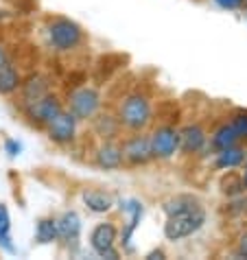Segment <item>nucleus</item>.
Returning a JSON list of instances; mask_svg holds the SVG:
<instances>
[{
	"instance_id": "2",
	"label": "nucleus",
	"mask_w": 247,
	"mask_h": 260,
	"mask_svg": "<svg viewBox=\"0 0 247 260\" xmlns=\"http://www.w3.org/2000/svg\"><path fill=\"white\" fill-rule=\"evenodd\" d=\"M203 221H206L203 208H195L191 212L173 214L164 223V236L169 238V241H181V238L197 232V230L203 225Z\"/></svg>"
},
{
	"instance_id": "7",
	"label": "nucleus",
	"mask_w": 247,
	"mask_h": 260,
	"mask_svg": "<svg viewBox=\"0 0 247 260\" xmlns=\"http://www.w3.org/2000/svg\"><path fill=\"white\" fill-rule=\"evenodd\" d=\"M114 243H116V228L112 223H99L92 230L90 245L101 258H110V260L118 258V251L114 249Z\"/></svg>"
},
{
	"instance_id": "30",
	"label": "nucleus",
	"mask_w": 247,
	"mask_h": 260,
	"mask_svg": "<svg viewBox=\"0 0 247 260\" xmlns=\"http://www.w3.org/2000/svg\"><path fill=\"white\" fill-rule=\"evenodd\" d=\"M243 5H247V0H243Z\"/></svg>"
},
{
	"instance_id": "15",
	"label": "nucleus",
	"mask_w": 247,
	"mask_h": 260,
	"mask_svg": "<svg viewBox=\"0 0 247 260\" xmlns=\"http://www.w3.org/2000/svg\"><path fill=\"white\" fill-rule=\"evenodd\" d=\"M195 208H201L197 197H193V194H177V197L166 201L162 206V210L166 216H173V214H181V212H191Z\"/></svg>"
},
{
	"instance_id": "13",
	"label": "nucleus",
	"mask_w": 247,
	"mask_h": 260,
	"mask_svg": "<svg viewBox=\"0 0 247 260\" xmlns=\"http://www.w3.org/2000/svg\"><path fill=\"white\" fill-rule=\"evenodd\" d=\"M247 157V151L241 149V147H228L223 151H217V160H214V166L221 171H230V169H236V166H241Z\"/></svg>"
},
{
	"instance_id": "5",
	"label": "nucleus",
	"mask_w": 247,
	"mask_h": 260,
	"mask_svg": "<svg viewBox=\"0 0 247 260\" xmlns=\"http://www.w3.org/2000/svg\"><path fill=\"white\" fill-rule=\"evenodd\" d=\"M61 110H64L61 101L57 99L55 94H50V92H48V94H44L42 99L31 101V103L24 105L26 116L31 118L33 122H38V125H48V122L53 120Z\"/></svg>"
},
{
	"instance_id": "3",
	"label": "nucleus",
	"mask_w": 247,
	"mask_h": 260,
	"mask_svg": "<svg viewBox=\"0 0 247 260\" xmlns=\"http://www.w3.org/2000/svg\"><path fill=\"white\" fill-rule=\"evenodd\" d=\"M81 38V26L68 18H57L48 24V42L57 50H72L75 46H79Z\"/></svg>"
},
{
	"instance_id": "22",
	"label": "nucleus",
	"mask_w": 247,
	"mask_h": 260,
	"mask_svg": "<svg viewBox=\"0 0 247 260\" xmlns=\"http://www.w3.org/2000/svg\"><path fill=\"white\" fill-rule=\"evenodd\" d=\"M35 238L42 245H48L57 238V221L55 219H40L38 228H35Z\"/></svg>"
},
{
	"instance_id": "16",
	"label": "nucleus",
	"mask_w": 247,
	"mask_h": 260,
	"mask_svg": "<svg viewBox=\"0 0 247 260\" xmlns=\"http://www.w3.org/2000/svg\"><path fill=\"white\" fill-rule=\"evenodd\" d=\"M122 208L132 212V219H129L125 232H122V245H125L127 251H132V234H134V230L138 228V223H140V219H142L144 208H142V204H138V201H125Z\"/></svg>"
},
{
	"instance_id": "10",
	"label": "nucleus",
	"mask_w": 247,
	"mask_h": 260,
	"mask_svg": "<svg viewBox=\"0 0 247 260\" xmlns=\"http://www.w3.org/2000/svg\"><path fill=\"white\" fill-rule=\"evenodd\" d=\"M206 144V132L201 125H186L179 132V147L184 153H197Z\"/></svg>"
},
{
	"instance_id": "8",
	"label": "nucleus",
	"mask_w": 247,
	"mask_h": 260,
	"mask_svg": "<svg viewBox=\"0 0 247 260\" xmlns=\"http://www.w3.org/2000/svg\"><path fill=\"white\" fill-rule=\"evenodd\" d=\"M46 132H48V138L53 142L68 144V142H72V138H75V134H77V116L72 112H64L61 110L46 125Z\"/></svg>"
},
{
	"instance_id": "4",
	"label": "nucleus",
	"mask_w": 247,
	"mask_h": 260,
	"mask_svg": "<svg viewBox=\"0 0 247 260\" xmlns=\"http://www.w3.org/2000/svg\"><path fill=\"white\" fill-rule=\"evenodd\" d=\"M149 138H151V149H153V157H160V160H169L179 149V132L171 125L158 127Z\"/></svg>"
},
{
	"instance_id": "21",
	"label": "nucleus",
	"mask_w": 247,
	"mask_h": 260,
	"mask_svg": "<svg viewBox=\"0 0 247 260\" xmlns=\"http://www.w3.org/2000/svg\"><path fill=\"white\" fill-rule=\"evenodd\" d=\"M0 247L5 251L13 254L16 247L11 243V219H9V212H7L5 204H0Z\"/></svg>"
},
{
	"instance_id": "26",
	"label": "nucleus",
	"mask_w": 247,
	"mask_h": 260,
	"mask_svg": "<svg viewBox=\"0 0 247 260\" xmlns=\"http://www.w3.org/2000/svg\"><path fill=\"white\" fill-rule=\"evenodd\" d=\"M238 256L247 258V232H243L241 238H238Z\"/></svg>"
},
{
	"instance_id": "9",
	"label": "nucleus",
	"mask_w": 247,
	"mask_h": 260,
	"mask_svg": "<svg viewBox=\"0 0 247 260\" xmlns=\"http://www.w3.org/2000/svg\"><path fill=\"white\" fill-rule=\"evenodd\" d=\"M122 157L129 164H147L153 157V149H151V138L149 136H134V138L125 140L122 144Z\"/></svg>"
},
{
	"instance_id": "20",
	"label": "nucleus",
	"mask_w": 247,
	"mask_h": 260,
	"mask_svg": "<svg viewBox=\"0 0 247 260\" xmlns=\"http://www.w3.org/2000/svg\"><path fill=\"white\" fill-rule=\"evenodd\" d=\"M120 127H122L120 120L110 116V114H103V116L94 118V129H97V134L103 136V138H107V140L116 138V134L120 132Z\"/></svg>"
},
{
	"instance_id": "24",
	"label": "nucleus",
	"mask_w": 247,
	"mask_h": 260,
	"mask_svg": "<svg viewBox=\"0 0 247 260\" xmlns=\"http://www.w3.org/2000/svg\"><path fill=\"white\" fill-rule=\"evenodd\" d=\"M214 3L217 5H219V7H223V9H241V7H243V0H214Z\"/></svg>"
},
{
	"instance_id": "12",
	"label": "nucleus",
	"mask_w": 247,
	"mask_h": 260,
	"mask_svg": "<svg viewBox=\"0 0 247 260\" xmlns=\"http://www.w3.org/2000/svg\"><path fill=\"white\" fill-rule=\"evenodd\" d=\"M125 162L122 157V147H118L116 142H105L97 153V164L101 169H118Z\"/></svg>"
},
{
	"instance_id": "6",
	"label": "nucleus",
	"mask_w": 247,
	"mask_h": 260,
	"mask_svg": "<svg viewBox=\"0 0 247 260\" xmlns=\"http://www.w3.org/2000/svg\"><path fill=\"white\" fill-rule=\"evenodd\" d=\"M101 105V96L94 88H77L70 94V112L77 116V120H88L97 114Z\"/></svg>"
},
{
	"instance_id": "28",
	"label": "nucleus",
	"mask_w": 247,
	"mask_h": 260,
	"mask_svg": "<svg viewBox=\"0 0 247 260\" xmlns=\"http://www.w3.org/2000/svg\"><path fill=\"white\" fill-rule=\"evenodd\" d=\"M7 61H9V57H7V50H5L3 46H0V68H3Z\"/></svg>"
},
{
	"instance_id": "17",
	"label": "nucleus",
	"mask_w": 247,
	"mask_h": 260,
	"mask_svg": "<svg viewBox=\"0 0 247 260\" xmlns=\"http://www.w3.org/2000/svg\"><path fill=\"white\" fill-rule=\"evenodd\" d=\"M238 140H241V138H238L236 129L232 127V122H225V125H221L212 134V140H210V144H212L214 151H223V149H228V147H234Z\"/></svg>"
},
{
	"instance_id": "1",
	"label": "nucleus",
	"mask_w": 247,
	"mask_h": 260,
	"mask_svg": "<svg viewBox=\"0 0 247 260\" xmlns=\"http://www.w3.org/2000/svg\"><path fill=\"white\" fill-rule=\"evenodd\" d=\"M118 120L122 127L132 129V132H140L149 125L151 120V103L147 96L142 94H129L120 103L118 110Z\"/></svg>"
},
{
	"instance_id": "23",
	"label": "nucleus",
	"mask_w": 247,
	"mask_h": 260,
	"mask_svg": "<svg viewBox=\"0 0 247 260\" xmlns=\"http://www.w3.org/2000/svg\"><path fill=\"white\" fill-rule=\"evenodd\" d=\"M232 127L236 129L238 138L247 140V110H238V112H234V116H232Z\"/></svg>"
},
{
	"instance_id": "29",
	"label": "nucleus",
	"mask_w": 247,
	"mask_h": 260,
	"mask_svg": "<svg viewBox=\"0 0 247 260\" xmlns=\"http://www.w3.org/2000/svg\"><path fill=\"white\" fill-rule=\"evenodd\" d=\"M243 184H245V188H247V166H245V173H243Z\"/></svg>"
},
{
	"instance_id": "18",
	"label": "nucleus",
	"mask_w": 247,
	"mask_h": 260,
	"mask_svg": "<svg viewBox=\"0 0 247 260\" xmlns=\"http://www.w3.org/2000/svg\"><path fill=\"white\" fill-rule=\"evenodd\" d=\"M20 83H22L20 72L7 61L5 66L0 68V94H11V92H16L20 88Z\"/></svg>"
},
{
	"instance_id": "27",
	"label": "nucleus",
	"mask_w": 247,
	"mask_h": 260,
	"mask_svg": "<svg viewBox=\"0 0 247 260\" xmlns=\"http://www.w3.org/2000/svg\"><path fill=\"white\" fill-rule=\"evenodd\" d=\"M164 258V254H162V251H151V254H147V260H162Z\"/></svg>"
},
{
	"instance_id": "25",
	"label": "nucleus",
	"mask_w": 247,
	"mask_h": 260,
	"mask_svg": "<svg viewBox=\"0 0 247 260\" xmlns=\"http://www.w3.org/2000/svg\"><path fill=\"white\" fill-rule=\"evenodd\" d=\"M5 149H7V153H9V155L13 157V155H18L20 151H22V144H20V142H16V140H7Z\"/></svg>"
},
{
	"instance_id": "19",
	"label": "nucleus",
	"mask_w": 247,
	"mask_h": 260,
	"mask_svg": "<svg viewBox=\"0 0 247 260\" xmlns=\"http://www.w3.org/2000/svg\"><path fill=\"white\" fill-rule=\"evenodd\" d=\"M83 204L88 206L92 212L101 214V212L110 210V208L114 206V201H112L110 194H105V192H101V190H85L83 192Z\"/></svg>"
},
{
	"instance_id": "11",
	"label": "nucleus",
	"mask_w": 247,
	"mask_h": 260,
	"mask_svg": "<svg viewBox=\"0 0 247 260\" xmlns=\"http://www.w3.org/2000/svg\"><path fill=\"white\" fill-rule=\"evenodd\" d=\"M79 234H81V219L75 210H68L61 214V219L57 221V236L66 243H75Z\"/></svg>"
},
{
	"instance_id": "14",
	"label": "nucleus",
	"mask_w": 247,
	"mask_h": 260,
	"mask_svg": "<svg viewBox=\"0 0 247 260\" xmlns=\"http://www.w3.org/2000/svg\"><path fill=\"white\" fill-rule=\"evenodd\" d=\"M50 92V85H48V79L42 77V75H33L28 81L22 85V103H31V101H38L44 94Z\"/></svg>"
}]
</instances>
